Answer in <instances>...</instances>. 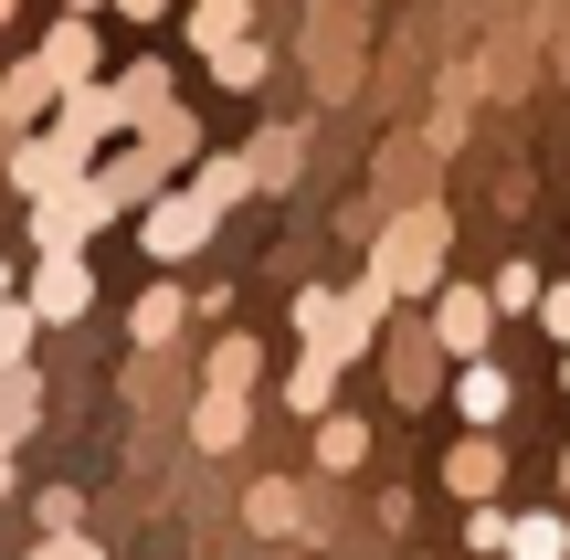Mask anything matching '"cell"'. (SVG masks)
Returning <instances> with one entry per match:
<instances>
[{
	"label": "cell",
	"instance_id": "4",
	"mask_svg": "<svg viewBox=\"0 0 570 560\" xmlns=\"http://www.w3.org/2000/svg\"><path fill=\"white\" fill-rule=\"evenodd\" d=\"M96 223H117V212L96 202V180H63V190H42V202H32V244L42 254H85V233H96Z\"/></svg>",
	"mask_w": 570,
	"mask_h": 560
},
{
	"label": "cell",
	"instance_id": "22",
	"mask_svg": "<svg viewBox=\"0 0 570 560\" xmlns=\"http://www.w3.org/2000/svg\"><path fill=\"white\" fill-rule=\"evenodd\" d=\"M244 32H254L244 0H202V11H190V42H202V53H223V42H244Z\"/></svg>",
	"mask_w": 570,
	"mask_h": 560
},
{
	"label": "cell",
	"instance_id": "26",
	"mask_svg": "<svg viewBox=\"0 0 570 560\" xmlns=\"http://www.w3.org/2000/svg\"><path fill=\"white\" fill-rule=\"evenodd\" d=\"M212 85H233V96H244V85H265V42H223V53H212Z\"/></svg>",
	"mask_w": 570,
	"mask_h": 560
},
{
	"label": "cell",
	"instance_id": "7",
	"mask_svg": "<svg viewBox=\"0 0 570 560\" xmlns=\"http://www.w3.org/2000/svg\"><path fill=\"white\" fill-rule=\"evenodd\" d=\"M85 180H96V202H106V212H138L148 190H169V159H159V148L138 138V148H127V159H106V169H85Z\"/></svg>",
	"mask_w": 570,
	"mask_h": 560
},
{
	"label": "cell",
	"instance_id": "15",
	"mask_svg": "<svg viewBox=\"0 0 570 560\" xmlns=\"http://www.w3.org/2000/svg\"><path fill=\"white\" fill-rule=\"evenodd\" d=\"M244 159H254V190H285V180L306 169V127H265Z\"/></svg>",
	"mask_w": 570,
	"mask_h": 560
},
{
	"label": "cell",
	"instance_id": "19",
	"mask_svg": "<svg viewBox=\"0 0 570 560\" xmlns=\"http://www.w3.org/2000/svg\"><path fill=\"white\" fill-rule=\"evenodd\" d=\"M508 560H570V519H550V508L508 519Z\"/></svg>",
	"mask_w": 570,
	"mask_h": 560
},
{
	"label": "cell",
	"instance_id": "28",
	"mask_svg": "<svg viewBox=\"0 0 570 560\" xmlns=\"http://www.w3.org/2000/svg\"><path fill=\"white\" fill-rule=\"evenodd\" d=\"M487 296H497V317H529V307H539V265H508Z\"/></svg>",
	"mask_w": 570,
	"mask_h": 560
},
{
	"label": "cell",
	"instance_id": "31",
	"mask_svg": "<svg viewBox=\"0 0 570 560\" xmlns=\"http://www.w3.org/2000/svg\"><path fill=\"white\" fill-rule=\"evenodd\" d=\"M529 317H539V328H550L560 350H570V286H539V307H529Z\"/></svg>",
	"mask_w": 570,
	"mask_h": 560
},
{
	"label": "cell",
	"instance_id": "12",
	"mask_svg": "<svg viewBox=\"0 0 570 560\" xmlns=\"http://www.w3.org/2000/svg\"><path fill=\"white\" fill-rule=\"evenodd\" d=\"M444 487H454V498H497V487H508V465H497V444L487 434H465V444H454V455H444Z\"/></svg>",
	"mask_w": 570,
	"mask_h": 560
},
{
	"label": "cell",
	"instance_id": "30",
	"mask_svg": "<svg viewBox=\"0 0 570 560\" xmlns=\"http://www.w3.org/2000/svg\"><path fill=\"white\" fill-rule=\"evenodd\" d=\"M32 560H106V550L85 540V529H42V550H32Z\"/></svg>",
	"mask_w": 570,
	"mask_h": 560
},
{
	"label": "cell",
	"instance_id": "11",
	"mask_svg": "<svg viewBox=\"0 0 570 560\" xmlns=\"http://www.w3.org/2000/svg\"><path fill=\"white\" fill-rule=\"evenodd\" d=\"M180 328H190V296L180 286H148L138 307H127V338H138V350H169Z\"/></svg>",
	"mask_w": 570,
	"mask_h": 560
},
{
	"label": "cell",
	"instance_id": "2",
	"mask_svg": "<svg viewBox=\"0 0 570 560\" xmlns=\"http://www.w3.org/2000/svg\"><path fill=\"white\" fill-rule=\"evenodd\" d=\"M212 223H223V212H212L202 190H148L138 202V244L159 254V265H190V254L212 244Z\"/></svg>",
	"mask_w": 570,
	"mask_h": 560
},
{
	"label": "cell",
	"instance_id": "6",
	"mask_svg": "<svg viewBox=\"0 0 570 560\" xmlns=\"http://www.w3.org/2000/svg\"><path fill=\"white\" fill-rule=\"evenodd\" d=\"M518 402V381L497 371V360H454V413H465V434H497Z\"/></svg>",
	"mask_w": 570,
	"mask_h": 560
},
{
	"label": "cell",
	"instance_id": "34",
	"mask_svg": "<svg viewBox=\"0 0 570 560\" xmlns=\"http://www.w3.org/2000/svg\"><path fill=\"white\" fill-rule=\"evenodd\" d=\"M0 498H11V444H0Z\"/></svg>",
	"mask_w": 570,
	"mask_h": 560
},
{
	"label": "cell",
	"instance_id": "13",
	"mask_svg": "<svg viewBox=\"0 0 570 560\" xmlns=\"http://www.w3.org/2000/svg\"><path fill=\"white\" fill-rule=\"evenodd\" d=\"M53 96H63V85H53V63H42V53H32V63H11V85H0V127H32Z\"/></svg>",
	"mask_w": 570,
	"mask_h": 560
},
{
	"label": "cell",
	"instance_id": "21",
	"mask_svg": "<svg viewBox=\"0 0 570 560\" xmlns=\"http://www.w3.org/2000/svg\"><path fill=\"white\" fill-rule=\"evenodd\" d=\"M138 138H148V148H159V159H169V169H180V159H190V148H202V127H190V117H180V106H148V117H138Z\"/></svg>",
	"mask_w": 570,
	"mask_h": 560
},
{
	"label": "cell",
	"instance_id": "18",
	"mask_svg": "<svg viewBox=\"0 0 570 560\" xmlns=\"http://www.w3.org/2000/svg\"><path fill=\"white\" fill-rule=\"evenodd\" d=\"M42 423V381H32V360H21V371H0V444H21Z\"/></svg>",
	"mask_w": 570,
	"mask_h": 560
},
{
	"label": "cell",
	"instance_id": "24",
	"mask_svg": "<svg viewBox=\"0 0 570 560\" xmlns=\"http://www.w3.org/2000/svg\"><path fill=\"white\" fill-rule=\"evenodd\" d=\"M117 106H127V127H138L148 106H169V63H127V75H117Z\"/></svg>",
	"mask_w": 570,
	"mask_h": 560
},
{
	"label": "cell",
	"instance_id": "39",
	"mask_svg": "<svg viewBox=\"0 0 570 560\" xmlns=\"http://www.w3.org/2000/svg\"><path fill=\"white\" fill-rule=\"evenodd\" d=\"M560 381H570V371H560Z\"/></svg>",
	"mask_w": 570,
	"mask_h": 560
},
{
	"label": "cell",
	"instance_id": "37",
	"mask_svg": "<svg viewBox=\"0 0 570 560\" xmlns=\"http://www.w3.org/2000/svg\"><path fill=\"white\" fill-rule=\"evenodd\" d=\"M0 296H11V265H0Z\"/></svg>",
	"mask_w": 570,
	"mask_h": 560
},
{
	"label": "cell",
	"instance_id": "5",
	"mask_svg": "<svg viewBox=\"0 0 570 560\" xmlns=\"http://www.w3.org/2000/svg\"><path fill=\"white\" fill-rule=\"evenodd\" d=\"M21 307L42 317V328H75L85 307H96V275H85V254H42V275H32V296Z\"/></svg>",
	"mask_w": 570,
	"mask_h": 560
},
{
	"label": "cell",
	"instance_id": "1",
	"mask_svg": "<svg viewBox=\"0 0 570 560\" xmlns=\"http://www.w3.org/2000/svg\"><path fill=\"white\" fill-rule=\"evenodd\" d=\"M444 202H412V212H391L381 233H370V275H381L391 296H433L444 286Z\"/></svg>",
	"mask_w": 570,
	"mask_h": 560
},
{
	"label": "cell",
	"instance_id": "27",
	"mask_svg": "<svg viewBox=\"0 0 570 560\" xmlns=\"http://www.w3.org/2000/svg\"><path fill=\"white\" fill-rule=\"evenodd\" d=\"M32 328H42V317L21 307V296H0V371H21V360H32Z\"/></svg>",
	"mask_w": 570,
	"mask_h": 560
},
{
	"label": "cell",
	"instance_id": "35",
	"mask_svg": "<svg viewBox=\"0 0 570 560\" xmlns=\"http://www.w3.org/2000/svg\"><path fill=\"white\" fill-rule=\"evenodd\" d=\"M63 11H106V0H63Z\"/></svg>",
	"mask_w": 570,
	"mask_h": 560
},
{
	"label": "cell",
	"instance_id": "20",
	"mask_svg": "<svg viewBox=\"0 0 570 560\" xmlns=\"http://www.w3.org/2000/svg\"><path fill=\"white\" fill-rule=\"evenodd\" d=\"M254 381H265V350H254V338H223L212 371H202V392H254Z\"/></svg>",
	"mask_w": 570,
	"mask_h": 560
},
{
	"label": "cell",
	"instance_id": "14",
	"mask_svg": "<svg viewBox=\"0 0 570 560\" xmlns=\"http://www.w3.org/2000/svg\"><path fill=\"white\" fill-rule=\"evenodd\" d=\"M433 360H444V350H433V328H402V338H391V392H402V402H433Z\"/></svg>",
	"mask_w": 570,
	"mask_h": 560
},
{
	"label": "cell",
	"instance_id": "33",
	"mask_svg": "<svg viewBox=\"0 0 570 560\" xmlns=\"http://www.w3.org/2000/svg\"><path fill=\"white\" fill-rule=\"evenodd\" d=\"M117 11H127V21H159V11H169V0H117Z\"/></svg>",
	"mask_w": 570,
	"mask_h": 560
},
{
	"label": "cell",
	"instance_id": "16",
	"mask_svg": "<svg viewBox=\"0 0 570 560\" xmlns=\"http://www.w3.org/2000/svg\"><path fill=\"white\" fill-rule=\"evenodd\" d=\"M317 465H327V477L370 465V423H360V413H317Z\"/></svg>",
	"mask_w": 570,
	"mask_h": 560
},
{
	"label": "cell",
	"instance_id": "38",
	"mask_svg": "<svg viewBox=\"0 0 570 560\" xmlns=\"http://www.w3.org/2000/svg\"><path fill=\"white\" fill-rule=\"evenodd\" d=\"M560 487H570V455H560Z\"/></svg>",
	"mask_w": 570,
	"mask_h": 560
},
{
	"label": "cell",
	"instance_id": "9",
	"mask_svg": "<svg viewBox=\"0 0 570 560\" xmlns=\"http://www.w3.org/2000/svg\"><path fill=\"white\" fill-rule=\"evenodd\" d=\"M244 423H254V392H202L190 402V444H202V455H233Z\"/></svg>",
	"mask_w": 570,
	"mask_h": 560
},
{
	"label": "cell",
	"instance_id": "23",
	"mask_svg": "<svg viewBox=\"0 0 570 560\" xmlns=\"http://www.w3.org/2000/svg\"><path fill=\"white\" fill-rule=\"evenodd\" d=\"M327 392H338V360L306 350V360H296V381H285V413H327Z\"/></svg>",
	"mask_w": 570,
	"mask_h": 560
},
{
	"label": "cell",
	"instance_id": "25",
	"mask_svg": "<svg viewBox=\"0 0 570 560\" xmlns=\"http://www.w3.org/2000/svg\"><path fill=\"white\" fill-rule=\"evenodd\" d=\"M190 190H202L212 212H233V202L254 190V159H202V180H190Z\"/></svg>",
	"mask_w": 570,
	"mask_h": 560
},
{
	"label": "cell",
	"instance_id": "10",
	"mask_svg": "<svg viewBox=\"0 0 570 560\" xmlns=\"http://www.w3.org/2000/svg\"><path fill=\"white\" fill-rule=\"evenodd\" d=\"M42 63H53V85H85V75H96V11H63L53 32H42Z\"/></svg>",
	"mask_w": 570,
	"mask_h": 560
},
{
	"label": "cell",
	"instance_id": "3",
	"mask_svg": "<svg viewBox=\"0 0 570 560\" xmlns=\"http://www.w3.org/2000/svg\"><path fill=\"white\" fill-rule=\"evenodd\" d=\"M433 350L444 360H487V338H497V296L487 286H433Z\"/></svg>",
	"mask_w": 570,
	"mask_h": 560
},
{
	"label": "cell",
	"instance_id": "32",
	"mask_svg": "<svg viewBox=\"0 0 570 560\" xmlns=\"http://www.w3.org/2000/svg\"><path fill=\"white\" fill-rule=\"evenodd\" d=\"M42 529H85V498H75V487H42Z\"/></svg>",
	"mask_w": 570,
	"mask_h": 560
},
{
	"label": "cell",
	"instance_id": "29",
	"mask_svg": "<svg viewBox=\"0 0 570 560\" xmlns=\"http://www.w3.org/2000/svg\"><path fill=\"white\" fill-rule=\"evenodd\" d=\"M465 550H475V560H497V550H508V508H497V498H475V519H465Z\"/></svg>",
	"mask_w": 570,
	"mask_h": 560
},
{
	"label": "cell",
	"instance_id": "17",
	"mask_svg": "<svg viewBox=\"0 0 570 560\" xmlns=\"http://www.w3.org/2000/svg\"><path fill=\"white\" fill-rule=\"evenodd\" d=\"M244 519L265 529V540H296V529H306V498H296V487H285V477H265V487H254V498H244Z\"/></svg>",
	"mask_w": 570,
	"mask_h": 560
},
{
	"label": "cell",
	"instance_id": "8",
	"mask_svg": "<svg viewBox=\"0 0 570 560\" xmlns=\"http://www.w3.org/2000/svg\"><path fill=\"white\" fill-rule=\"evenodd\" d=\"M11 180H21V190H32V202H42V190L85 180V148H63L53 127H42V138H21V148H11Z\"/></svg>",
	"mask_w": 570,
	"mask_h": 560
},
{
	"label": "cell",
	"instance_id": "36",
	"mask_svg": "<svg viewBox=\"0 0 570 560\" xmlns=\"http://www.w3.org/2000/svg\"><path fill=\"white\" fill-rule=\"evenodd\" d=\"M11 11H21V0H0V21H11Z\"/></svg>",
	"mask_w": 570,
	"mask_h": 560
}]
</instances>
